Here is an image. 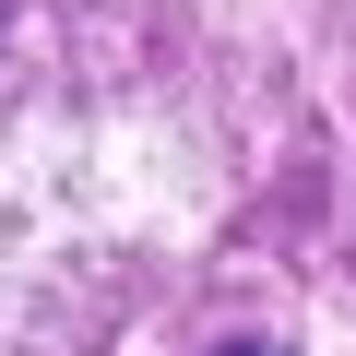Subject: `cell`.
<instances>
[{
    "label": "cell",
    "instance_id": "cell-1",
    "mask_svg": "<svg viewBox=\"0 0 356 356\" xmlns=\"http://www.w3.org/2000/svg\"><path fill=\"white\" fill-rule=\"evenodd\" d=\"M226 356H273V344H226Z\"/></svg>",
    "mask_w": 356,
    "mask_h": 356
}]
</instances>
